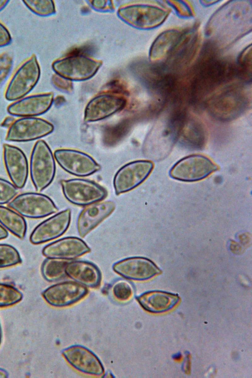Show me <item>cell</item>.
<instances>
[{
	"label": "cell",
	"mask_w": 252,
	"mask_h": 378,
	"mask_svg": "<svg viewBox=\"0 0 252 378\" xmlns=\"http://www.w3.org/2000/svg\"><path fill=\"white\" fill-rule=\"evenodd\" d=\"M69 260L47 258L42 263L41 271L43 278L48 282L58 281L66 275L65 266Z\"/></svg>",
	"instance_id": "24"
},
{
	"label": "cell",
	"mask_w": 252,
	"mask_h": 378,
	"mask_svg": "<svg viewBox=\"0 0 252 378\" xmlns=\"http://www.w3.org/2000/svg\"><path fill=\"white\" fill-rule=\"evenodd\" d=\"M9 0H0V11L3 10L8 4Z\"/></svg>",
	"instance_id": "36"
},
{
	"label": "cell",
	"mask_w": 252,
	"mask_h": 378,
	"mask_svg": "<svg viewBox=\"0 0 252 378\" xmlns=\"http://www.w3.org/2000/svg\"><path fill=\"white\" fill-rule=\"evenodd\" d=\"M136 299L146 311L159 313L173 308L178 303L180 298L178 295L169 292L150 291L137 296Z\"/></svg>",
	"instance_id": "21"
},
{
	"label": "cell",
	"mask_w": 252,
	"mask_h": 378,
	"mask_svg": "<svg viewBox=\"0 0 252 378\" xmlns=\"http://www.w3.org/2000/svg\"><path fill=\"white\" fill-rule=\"evenodd\" d=\"M51 82L56 89L61 91L70 93L72 91L73 86L70 80L57 74L52 76Z\"/></svg>",
	"instance_id": "31"
},
{
	"label": "cell",
	"mask_w": 252,
	"mask_h": 378,
	"mask_svg": "<svg viewBox=\"0 0 252 378\" xmlns=\"http://www.w3.org/2000/svg\"><path fill=\"white\" fill-rule=\"evenodd\" d=\"M30 172L32 184L39 192L48 187L54 178L55 159L50 147L43 140L37 141L32 148Z\"/></svg>",
	"instance_id": "2"
},
{
	"label": "cell",
	"mask_w": 252,
	"mask_h": 378,
	"mask_svg": "<svg viewBox=\"0 0 252 378\" xmlns=\"http://www.w3.org/2000/svg\"><path fill=\"white\" fill-rule=\"evenodd\" d=\"M8 235V231L0 224V240L5 239Z\"/></svg>",
	"instance_id": "35"
},
{
	"label": "cell",
	"mask_w": 252,
	"mask_h": 378,
	"mask_svg": "<svg viewBox=\"0 0 252 378\" xmlns=\"http://www.w3.org/2000/svg\"><path fill=\"white\" fill-rule=\"evenodd\" d=\"M54 101L52 93L33 94L25 96L9 104L7 112L20 117H36L46 113Z\"/></svg>",
	"instance_id": "16"
},
{
	"label": "cell",
	"mask_w": 252,
	"mask_h": 378,
	"mask_svg": "<svg viewBox=\"0 0 252 378\" xmlns=\"http://www.w3.org/2000/svg\"><path fill=\"white\" fill-rule=\"evenodd\" d=\"M181 35L177 31H169L159 35L153 43L150 51L151 60H157L172 52Z\"/></svg>",
	"instance_id": "23"
},
{
	"label": "cell",
	"mask_w": 252,
	"mask_h": 378,
	"mask_svg": "<svg viewBox=\"0 0 252 378\" xmlns=\"http://www.w3.org/2000/svg\"><path fill=\"white\" fill-rule=\"evenodd\" d=\"M8 373L4 369L0 368V378H5L8 377Z\"/></svg>",
	"instance_id": "37"
},
{
	"label": "cell",
	"mask_w": 252,
	"mask_h": 378,
	"mask_svg": "<svg viewBox=\"0 0 252 378\" xmlns=\"http://www.w3.org/2000/svg\"><path fill=\"white\" fill-rule=\"evenodd\" d=\"M3 160L12 183L18 189L24 188L29 174L28 162L25 153L18 147L4 144Z\"/></svg>",
	"instance_id": "17"
},
{
	"label": "cell",
	"mask_w": 252,
	"mask_h": 378,
	"mask_svg": "<svg viewBox=\"0 0 252 378\" xmlns=\"http://www.w3.org/2000/svg\"><path fill=\"white\" fill-rule=\"evenodd\" d=\"M23 298L22 292L13 285L0 283V308L14 305Z\"/></svg>",
	"instance_id": "26"
},
{
	"label": "cell",
	"mask_w": 252,
	"mask_h": 378,
	"mask_svg": "<svg viewBox=\"0 0 252 378\" xmlns=\"http://www.w3.org/2000/svg\"><path fill=\"white\" fill-rule=\"evenodd\" d=\"M116 205L112 201H98L87 206L79 214L77 228L81 237L86 236L115 210Z\"/></svg>",
	"instance_id": "18"
},
{
	"label": "cell",
	"mask_w": 252,
	"mask_h": 378,
	"mask_svg": "<svg viewBox=\"0 0 252 378\" xmlns=\"http://www.w3.org/2000/svg\"><path fill=\"white\" fill-rule=\"evenodd\" d=\"M22 258L17 249L12 245L0 244V269L21 263Z\"/></svg>",
	"instance_id": "25"
},
{
	"label": "cell",
	"mask_w": 252,
	"mask_h": 378,
	"mask_svg": "<svg viewBox=\"0 0 252 378\" xmlns=\"http://www.w3.org/2000/svg\"><path fill=\"white\" fill-rule=\"evenodd\" d=\"M0 224L20 239L26 236L27 225L24 217L9 207L0 205Z\"/></svg>",
	"instance_id": "22"
},
{
	"label": "cell",
	"mask_w": 252,
	"mask_h": 378,
	"mask_svg": "<svg viewBox=\"0 0 252 378\" xmlns=\"http://www.w3.org/2000/svg\"><path fill=\"white\" fill-rule=\"evenodd\" d=\"M23 217L37 219L44 218L58 210L48 196L38 192H25L17 195L8 204Z\"/></svg>",
	"instance_id": "5"
},
{
	"label": "cell",
	"mask_w": 252,
	"mask_h": 378,
	"mask_svg": "<svg viewBox=\"0 0 252 378\" xmlns=\"http://www.w3.org/2000/svg\"><path fill=\"white\" fill-rule=\"evenodd\" d=\"M1 338H2V331H1V328L0 324V345L1 341Z\"/></svg>",
	"instance_id": "38"
},
{
	"label": "cell",
	"mask_w": 252,
	"mask_h": 378,
	"mask_svg": "<svg viewBox=\"0 0 252 378\" xmlns=\"http://www.w3.org/2000/svg\"><path fill=\"white\" fill-rule=\"evenodd\" d=\"M90 251L89 247L80 238L67 237L47 245L42 249V253L47 258L69 260Z\"/></svg>",
	"instance_id": "19"
},
{
	"label": "cell",
	"mask_w": 252,
	"mask_h": 378,
	"mask_svg": "<svg viewBox=\"0 0 252 378\" xmlns=\"http://www.w3.org/2000/svg\"><path fill=\"white\" fill-rule=\"evenodd\" d=\"M93 8L99 11H112L114 10V6L111 0H90L88 1Z\"/></svg>",
	"instance_id": "32"
},
{
	"label": "cell",
	"mask_w": 252,
	"mask_h": 378,
	"mask_svg": "<svg viewBox=\"0 0 252 378\" xmlns=\"http://www.w3.org/2000/svg\"><path fill=\"white\" fill-rule=\"evenodd\" d=\"M24 5L32 13L40 16H49L56 12L54 1L50 0H24Z\"/></svg>",
	"instance_id": "27"
},
{
	"label": "cell",
	"mask_w": 252,
	"mask_h": 378,
	"mask_svg": "<svg viewBox=\"0 0 252 378\" xmlns=\"http://www.w3.org/2000/svg\"><path fill=\"white\" fill-rule=\"evenodd\" d=\"M218 166L208 158L200 155H192L181 159L169 171L170 177L184 182L202 180L216 171Z\"/></svg>",
	"instance_id": "7"
},
{
	"label": "cell",
	"mask_w": 252,
	"mask_h": 378,
	"mask_svg": "<svg viewBox=\"0 0 252 378\" xmlns=\"http://www.w3.org/2000/svg\"><path fill=\"white\" fill-rule=\"evenodd\" d=\"M54 126L42 118L21 117L9 127L5 140L11 142H29L40 139L50 134Z\"/></svg>",
	"instance_id": "8"
},
{
	"label": "cell",
	"mask_w": 252,
	"mask_h": 378,
	"mask_svg": "<svg viewBox=\"0 0 252 378\" xmlns=\"http://www.w3.org/2000/svg\"><path fill=\"white\" fill-rule=\"evenodd\" d=\"M13 65V58L7 52L0 54V87L10 74Z\"/></svg>",
	"instance_id": "30"
},
{
	"label": "cell",
	"mask_w": 252,
	"mask_h": 378,
	"mask_svg": "<svg viewBox=\"0 0 252 378\" xmlns=\"http://www.w3.org/2000/svg\"><path fill=\"white\" fill-rule=\"evenodd\" d=\"M88 292L86 286L75 281H65L49 286L44 290L42 296L49 305L63 307L77 302Z\"/></svg>",
	"instance_id": "13"
},
{
	"label": "cell",
	"mask_w": 252,
	"mask_h": 378,
	"mask_svg": "<svg viewBox=\"0 0 252 378\" xmlns=\"http://www.w3.org/2000/svg\"><path fill=\"white\" fill-rule=\"evenodd\" d=\"M54 156L63 170L76 176H89L99 170L101 168L90 156L78 150L58 149L54 152Z\"/></svg>",
	"instance_id": "10"
},
{
	"label": "cell",
	"mask_w": 252,
	"mask_h": 378,
	"mask_svg": "<svg viewBox=\"0 0 252 378\" xmlns=\"http://www.w3.org/2000/svg\"><path fill=\"white\" fill-rule=\"evenodd\" d=\"M62 354L70 365L82 373L97 377L104 374V369L99 359L85 346H72L64 349Z\"/></svg>",
	"instance_id": "15"
},
{
	"label": "cell",
	"mask_w": 252,
	"mask_h": 378,
	"mask_svg": "<svg viewBox=\"0 0 252 378\" xmlns=\"http://www.w3.org/2000/svg\"><path fill=\"white\" fill-rule=\"evenodd\" d=\"M153 168V163L145 160L133 161L123 165L113 179L116 194L126 192L138 186L147 179Z\"/></svg>",
	"instance_id": "9"
},
{
	"label": "cell",
	"mask_w": 252,
	"mask_h": 378,
	"mask_svg": "<svg viewBox=\"0 0 252 378\" xmlns=\"http://www.w3.org/2000/svg\"><path fill=\"white\" fill-rule=\"evenodd\" d=\"M71 219V211L67 209L44 220L32 231L30 241L38 245L54 240L62 235L67 229Z\"/></svg>",
	"instance_id": "14"
},
{
	"label": "cell",
	"mask_w": 252,
	"mask_h": 378,
	"mask_svg": "<svg viewBox=\"0 0 252 378\" xmlns=\"http://www.w3.org/2000/svg\"><path fill=\"white\" fill-rule=\"evenodd\" d=\"M12 37L9 31L5 25L0 21V47L10 44Z\"/></svg>",
	"instance_id": "33"
},
{
	"label": "cell",
	"mask_w": 252,
	"mask_h": 378,
	"mask_svg": "<svg viewBox=\"0 0 252 378\" xmlns=\"http://www.w3.org/2000/svg\"><path fill=\"white\" fill-rule=\"evenodd\" d=\"M126 103L125 97L118 93L105 92L97 94L87 104L84 120L90 123L103 120L122 110Z\"/></svg>",
	"instance_id": "11"
},
{
	"label": "cell",
	"mask_w": 252,
	"mask_h": 378,
	"mask_svg": "<svg viewBox=\"0 0 252 378\" xmlns=\"http://www.w3.org/2000/svg\"><path fill=\"white\" fill-rule=\"evenodd\" d=\"M112 268L124 278L137 281L148 280L161 273L152 261L141 256L123 259L115 262Z\"/></svg>",
	"instance_id": "12"
},
{
	"label": "cell",
	"mask_w": 252,
	"mask_h": 378,
	"mask_svg": "<svg viewBox=\"0 0 252 378\" xmlns=\"http://www.w3.org/2000/svg\"><path fill=\"white\" fill-rule=\"evenodd\" d=\"M111 291L113 297L120 302H126L131 299L133 294V288L128 281L119 280L114 282Z\"/></svg>",
	"instance_id": "28"
},
{
	"label": "cell",
	"mask_w": 252,
	"mask_h": 378,
	"mask_svg": "<svg viewBox=\"0 0 252 378\" xmlns=\"http://www.w3.org/2000/svg\"><path fill=\"white\" fill-rule=\"evenodd\" d=\"M101 64L100 60L82 54H74L55 60L52 67L56 74L63 78L81 81L93 77Z\"/></svg>",
	"instance_id": "3"
},
{
	"label": "cell",
	"mask_w": 252,
	"mask_h": 378,
	"mask_svg": "<svg viewBox=\"0 0 252 378\" xmlns=\"http://www.w3.org/2000/svg\"><path fill=\"white\" fill-rule=\"evenodd\" d=\"M65 271L69 278L86 287H97L100 283V271L91 262L83 260L69 261Z\"/></svg>",
	"instance_id": "20"
},
{
	"label": "cell",
	"mask_w": 252,
	"mask_h": 378,
	"mask_svg": "<svg viewBox=\"0 0 252 378\" xmlns=\"http://www.w3.org/2000/svg\"><path fill=\"white\" fill-rule=\"evenodd\" d=\"M61 186L65 198L76 205L87 206L101 201L107 195V192L103 188L86 179L77 178L63 180Z\"/></svg>",
	"instance_id": "6"
},
{
	"label": "cell",
	"mask_w": 252,
	"mask_h": 378,
	"mask_svg": "<svg viewBox=\"0 0 252 378\" xmlns=\"http://www.w3.org/2000/svg\"><path fill=\"white\" fill-rule=\"evenodd\" d=\"M40 76V65L36 55L32 54L13 73L5 89V99L15 101L26 96L36 86Z\"/></svg>",
	"instance_id": "1"
},
{
	"label": "cell",
	"mask_w": 252,
	"mask_h": 378,
	"mask_svg": "<svg viewBox=\"0 0 252 378\" xmlns=\"http://www.w3.org/2000/svg\"><path fill=\"white\" fill-rule=\"evenodd\" d=\"M15 121V120L13 117L7 116L2 121L0 126L3 127H9Z\"/></svg>",
	"instance_id": "34"
},
{
	"label": "cell",
	"mask_w": 252,
	"mask_h": 378,
	"mask_svg": "<svg viewBox=\"0 0 252 378\" xmlns=\"http://www.w3.org/2000/svg\"><path fill=\"white\" fill-rule=\"evenodd\" d=\"M117 14L127 24L139 29H149L161 24L167 13L158 7L142 3L123 5L119 8Z\"/></svg>",
	"instance_id": "4"
},
{
	"label": "cell",
	"mask_w": 252,
	"mask_h": 378,
	"mask_svg": "<svg viewBox=\"0 0 252 378\" xmlns=\"http://www.w3.org/2000/svg\"><path fill=\"white\" fill-rule=\"evenodd\" d=\"M17 193L18 189L12 183L0 178V205L9 203Z\"/></svg>",
	"instance_id": "29"
}]
</instances>
